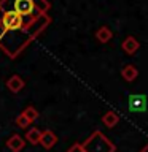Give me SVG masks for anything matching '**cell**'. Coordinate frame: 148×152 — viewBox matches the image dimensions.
Listing matches in <instances>:
<instances>
[{
  "label": "cell",
  "mask_w": 148,
  "mask_h": 152,
  "mask_svg": "<svg viewBox=\"0 0 148 152\" xmlns=\"http://www.w3.org/2000/svg\"><path fill=\"white\" fill-rule=\"evenodd\" d=\"M140 152H148V144H147V146H145V147H143V149H142V151H140Z\"/></svg>",
  "instance_id": "cell-16"
},
{
  "label": "cell",
  "mask_w": 148,
  "mask_h": 152,
  "mask_svg": "<svg viewBox=\"0 0 148 152\" xmlns=\"http://www.w3.org/2000/svg\"><path fill=\"white\" fill-rule=\"evenodd\" d=\"M57 142V136L53 130H45L41 132V138H40V144L45 147V149H51L53 146H56Z\"/></svg>",
  "instance_id": "cell-7"
},
{
  "label": "cell",
  "mask_w": 148,
  "mask_h": 152,
  "mask_svg": "<svg viewBox=\"0 0 148 152\" xmlns=\"http://www.w3.org/2000/svg\"><path fill=\"white\" fill-rule=\"evenodd\" d=\"M40 138H41V130L40 128L32 127V128H27L24 140H26L27 142H30L32 146H37V144H40Z\"/></svg>",
  "instance_id": "cell-8"
},
{
  "label": "cell",
  "mask_w": 148,
  "mask_h": 152,
  "mask_svg": "<svg viewBox=\"0 0 148 152\" xmlns=\"http://www.w3.org/2000/svg\"><path fill=\"white\" fill-rule=\"evenodd\" d=\"M121 48H123V51L126 52V54L132 56V54H135V52L138 51L140 43H138V40H137V38H134V37H126V38H124V41L121 43Z\"/></svg>",
  "instance_id": "cell-6"
},
{
  "label": "cell",
  "mask_w": 148,
  "mask_h": 152,
  "mask_svg": "<svg viewBox=\"0 0 148 152\" xmlns=\"http://www.w3.org/2000/svg\"><path fill=\"white\" fill-rule=\"evenodd\" d=\"M32 2L35 5V8L38 10V13H48L51 8V3L48 0H32Z\"/></svg>",
  "instance_id": "cell-12"
},
{
  "label": "cell",
  "mask_w": 148,
  "mask_h": 152,
  "mask_svg": "<svg viewBox=\"0 0 148 152\" xmlns=\"http://www.w3.org/2000/svg\"><path fill=\"white\" fill-rule=\"evenodd\" d=\"M67 152H84V149H83V146H81L80 142H75V144L72 146Z\"/></svg>",
  "instance_id": "cell-15"
},
{
  "label": "cell",
  "mask_w": 148,
  "mask_h": 152,
  "mask_svg": "<svg viewBox=\"0 0 148 152\" xmlns=\"http://www.w3.org/2000/svg\"><path fill=\"white\" fill-rule=\"evenodd\" d=\"M24 86H26V81H24L19 75H11L7 79V87L10 89V92H13V94L21 92L24 89Z\"/></svg>",
  "instance_id": "cell-4"
},
{
  "label": "cell",
  "mask_w": 148,
  "mask_h": 152,
  "mask_svg": "<svg viewBox=\"0 0 148 152\" xmlns=\"http://www.w3.org/2000/svg\"><path fill=\"white\" fill-rule=\"evenodd\" d=\"M24 146H26V140L21 136V135H11L7 140V147L11 152H19L24 149Z\"/></svg>",
  "instance_id": "cell-5"
},
{
  "label": "cell",
  "mask_w": 148,
  "mask_h": 152,
  "mask_svg": "<svg viewBox=\"0 0 148 152\" xmlns=\"http://www.w3.org/2000/svg\"><path fill=\"white\" fill-rule=\"evenodd\" d=\"M127 104L132 113H143L147 111V97L143 94H132L127 100Z\"/></svg>",
  "instance_id": "cell-3"
},
{
  "label": "cell",
  "mask_w": 148,
  "mask_h": 152,
  "mask_svg": "<svg viewBox=\"0 0 148 152\" xmlns=\"http://www.w3.org/2000/svg\"><path fill=\"white\" fill-rule=\"evenodd\" d=\"M118 122H119V116L115 111H108V113H105L102 116V124L107 128H113Z\"/></svg>",
  "instance_id": "cell-10"
},
{
  "label": "cell",
  "mask_w": 148,
  "mask_h": 152,
  "mask_svg": "<svg viewBox=\"0 0 148 152\" xmlns=\"http://www.w3.org/2000/svg\"><path fill=\"white\" fill-rule=\"evenodd\" d=\"M22 114H24V116H26L30 122H33V121H37V119H38V111H37L33 106H27V108L22 111Z\"/></svg>",
  "instance_id": "cell-13"
},
{
  "label": "cell",
  "mask_w": 148,
  "mask_h": 152,
  "mask_svg": "<svg viewBox=\"0 0 148 152\" xmlns=\"http://www.w3.org/2000/svg\"><path fill=\"white\" fill-rule=\"evenodd\" d=\"M30 121H29V119L26 117V116H24V114L21 113V114H19V116L16 117V125L19 127V128H26V130H27V128L29 127H30Z\"/></svg>",
  "instance_id": "cell-14"
},
{
  "label": "cell",
  "mask_w": 148,
  "mask_h": 152,
  "mask_svg": "<svg viewBox=\"0 0 148 152\" xmlns=\"http://www.w3.org/2000/svg\"><path fill=\"white\" fill-rule=\"evenodd\" d=\"M112 37H113V33H112V30H110L107 26L99 27L97 32H95V38H97L100 43H108L110 40H112Z\"/></svg>",
  "instance_id": "cell-11"
},
{
  "label": "cell",
  "mask_w": 148,
  "mask_h": 152,
  "mask_svg": "<svg viewBox=\"0 0 148 152\" xmlns=\"http://www.w3.org/2000/svg\"><path fill=\"white\" fill-rule=\"evenodd\" d=\"M84 152H115L116 146L108 140L100 130H95L88 140L81 142Z\"/></svg>",
  "instance_id": "cell-2"
},
{
  "label": "cell",
  "mask_w": 148,
  "mask_h": 152,
  "mask_svg": "<svg viewBox=\"0 0 148 152\" xmlns=\"http://www.w3.org/2000/svg\"><path fill=\"white\" fill-rule=\"evenodd\" d=\"M48 13H38L26 19L13 10L0 5V49L8 57H18L32 40L50 26Z\"/></svg>",
  "instance_id": "cell-1"
},
{
  "label": "cell",
  "mask_w": 148,
  "mask_h": 152,
  "mask_svg": "<svg viewBox=\"0 0 148 152\" xmlns=\"http://www.w3.org/2000/svg\"><path fill=\"white\" fill-rule=\"evenodd\" d=\"M121 76L124 78V81L132 83V81L138 76V70L134 65H124L123 68H121Z\"/></svg>",
  "instance_id": "cell-9"
}]
</instances>
